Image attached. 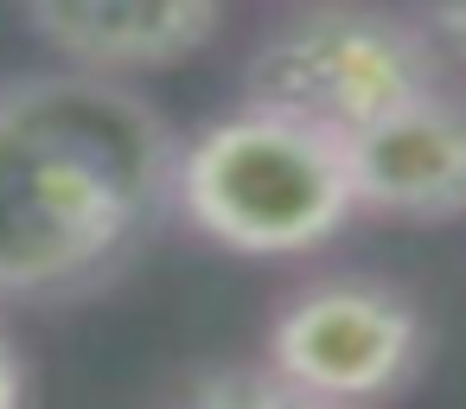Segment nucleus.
<instances>
[{
    "instance_id": "nucleus-1",
    "label": "nucleus",
    "mask_w": 466,
    "mask_h": 409,
    "mask_svg": "<svg viewBox=\"0 0 466 409\" xmlns=\"http://www.w3.org/2000/svg\"><path fill=\"white\" fill-rule=\"evenodd\" d=\"M173 128L109 71L0 84V301L109 281L173 205Z\"/></svg>"
},
{
    "instance_id": "nucleus-2",
    "label": "nucleus",
    "mask_w": 466,
    "mask_h": 409,
    "mask_svg": "<svg viewBox=\"0 0 466 409\" xmlns=\"http://www.w3.org/2000/svg\"><path fill=\"white\" fill-rule=\"evenodd\" d=\"M173 211L230 256H307L358 218L345 141L243 103L173 154Z\"/></svg>"
},
{
    "instance_id": "nucleus-3",
    "label": "nucleus",
    "mask_w": 466,
    "mask_h": 409,
    "mask_svg": "<svg viewBox=\"0 0 466 409\" xmlns=\"http://www.w3.org/2000/svg\"><path fill=\"white\" fill-rule=\"evenodd\" d=\"M243 90L262 109L351 141L377 116L434 90V39L370 7H307L256 46Z\"/></svg>"
},
{
    "instance_id": "nucleus-4",
    "label": "nucleus",
    "mask_w": 466,
    "mask_h": 409,
    "mask_svg": "<svg viewBox=\"0 0 466 409\" xmlns=\"http://www.w3.org/2000/svg\"><path fill=\"white\" fill-rule=\"evenodd\" d=\"M421 320L396 288L339 275L281 301L262 364L294 403H377L421 371Z\"/></svg>"
},
{
    "instance_id": "nucleus-5",
    "label": "nucleus",
    "mask_w": 466,
    "mask_h": 409,
    "mask_svg": "<svg viewBox=\"0 0 466 409\" xmlns=\"http://www.w3.org/2000/svg\"><path fill=\"white\" fill-rule=\"evenodd\" d=\"M358 211L396 224H453L466 218V109L441 90L409 97L345 141Z\"/></svg>"
},
{
    "instance_id": "nucleus-6",
    "label": "nucleus",
    "mask_w": 466,
    "mask_h": 409,
    "mask_svg": "<svg viewBox=\"0 0 466 409\" xmlns=\"http://www.w3.org/2000/svg\"><path fill=\"white\" fill-rule=\"evenodd\" d=\"M39 39L77 71H167L186 65L211 33L224 0H26Z\"/></svg>"
},
{
    "instance_id": "nucleus-7",
    "label": "nucleus",
    "mask_w": 466,
    "mask_h": 409,
    "mask_svg": "<svg viewBox=\"0 0 466 409\" xmlns=\"http://www.w3.org/2000/svg\"><path fill=\"white\" fill-rule=\"evenodd\" d=\"M179 396L198 403V409H268V403H294V396L281 390V377H275L262 358H249V364H224V371H205V377H192Z\"/></svg>"
},
{
    "instance_id": "nucleus-8",
    "label": "nucleus",
    "mask_w": 466,
    "mask_h": 409,
    "mask_svg": "<svg viewBox=\"0 0 466 409\" xmlns=\"http://www.w3.org/2000/svg\"><path fill=\"white\" fill-rule=\"evenodd\" d=\"M428 39L466 65V0H428Z\"/></svg>"
},
{
    "instance_id": "nucleus-9",
    "label": "nucleus",
    "mask_w": 466,
    "mask_h": 409,
    "mask_svg": "<svg viewBox=\"0 0 466 409\" xmlns=\"http://www.w3.org/2000/svg\"><path fill=\"white\" fill-rule=\"evenodd\" d=\"M14 403H26V358H20V345L0 332V409H14Z\"/></svg>"
}]
</instances>
